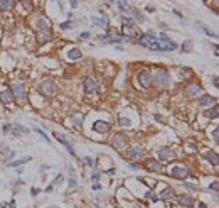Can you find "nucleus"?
I'll return each mask as SVG.
<instances>
[{"mask_svg": "<svg viewBox=\"0 0 219 208\" xmlns=\"http://www.w3.org/2000/svg\"><path fill=\"white\" fill-rule=\"evenodd\" d=\"M196 25H199V27H201L202 32H204L206 36H209V37H212V39H218V34H216V32H212V31H211L207 25H204L202 22H196Z\"/></svg>", "mask_w": 219, "mask_h": 208, "instance_id": "nucleus-33", "label": "nucleus"}, {"mask_svg": "<svg viewBox=\"0 0 219 208\" xmlns=\"http://www.w3.org/2000/svg\"><path fill=\"white\" fill-rule=\"evenodd\" d=\"M37 92L42 96H46V98H51V96H54L57 93V85L52 80H42L39 83V86H37Z\"/></svg>", "mask_w": 219, "mask_h": 208, "instance_id": "nucleus-7", "label": "nucleus"}, {"mask_svg": "<svg viewBox=\"0 0 219 208\" xmlns=\"http://www.w3.org/2000/svg\"><path fill=\"white\" fill-rule=\"evenodd\" d=\"M100 176H101V173H100V171H94V173L91 174V179L94 181V183H96V181L100 179Z\"/></svg>", "mask_w": 219, "mask_h": 208, "instance_id": "nucleus-45", "label": "nucleus"}, {"mask_svg": "<svg viewBox=\"0 0 219 208\" xmlns=\"http://www.w3.org/2000/svg\"><path fill=\"white\" fill-rule=\"evenodd\" d=\"M214 103H216V98L209 93H201L197 96V107H206V108H209V107H212Z\"/></svg>", "mask_w": 219, "mask_h": 208, "instance_id": "nucleus-18", "label": "nucleus"}, {"mask_svg": "<svg viewBox=\"0 0 219 208\" xmlns=\"http://www.w3.org/2000/svg\"><path fill=\"white\" fill-rule=\"evenodd\" d=\"M137 44L148 49V51H157L159 53V37L155 34H147V32L145 34H140L137 37Z\"/></svg>", "mask_w": 219, "mask_h": 208, "instance_id": "nucleus-4", "label": "nucleus"}, {"mask_svg": "<svg viewBox=\"0 0 219 208\" xmlns=\"http://www.w3.org/2000/svg\"><path fill=\"white\" fill-rule=\"evenodd\" d=\"M90 20H91L94 25H98V27H101V29H105V32L110 29V20H108V15L106 14H103V15H91L90 17Z\"/></svg>", "mask_w": 219, "mask_h": 208, "instance_id": "nucleus-19", "label": "nucleus"}, {"mask_svg": "<svg viewBox=\"0 0 219 208\" xmlns=\"http://www.w3.org/2000/svg\"><path fill=\"white\" fill-rule=\"evenodd\" d=\"M184 186H185V188L187 189H192V191H197V185H190V183H184Z\"/></svg>", "mask_w": 219, "mask_h": 208, "instance_id": "nucleus-44", "label": "nucleus"}, {"mask_svg": "<svg viewBox=\"0 0 219 208\" xmlns=\"http://www.w3.org/2000/svg\"><path fill=\"white\" fill-rule=\"evenodd\" d=\"M68 181H69V186H71V188H76V186H78V181L74 179L73 176H71V178H68Z\"/></svg>", "mask_w": 219, "mask_h": 208, "instance_id": "nucleus-48", "label": "nucleus"}, {"mask_svg": "<svg viewBox=\"0 0 219 208\" xmlns=\"http://www.w3.org/2000/svg\"><path fill=\"white\" fill-rule=\"evenodd\" d=\"M167 174L170 178L177 179V181H187L192 176V171H190L189 166H185L182 163H175V164H172V166L167 168Z\"/></svg>", "mask_w": 219, "mask_h": 208, "instance_id": "nucleus-2", "label": "nucleus"}, {"mask_svg": "<svg viewBox=\"0 0 219 208\" xmlns=\"http://www.w3.org/2000/svg\"><path fill=\"white\" fill-rule=\"evenodd\" d=\"M196 208H207V205H206V203H202V201H201V203H197V207H196Z\"/></svg>", "mask_w": 219, "mask_h": 208, "instance_id": "nucleus-58", "label": "nucleus"}, {"mask_svg": "<svg viewBox=\"0 0 219 208\" xmlns=\"http://www.w3.org/2000/svg\"><path fill=\"white\" fill-rule=\"evenodd\" d=\"M212 85H214V88H218V86H219V78L216 75L212 76Z\"/></svg>", "mask_w": 219, "mask_h": 208, "instance_id": "nucleus-49", "label": "nucleus"}, {"mask_svg": "<svg viewBox=\"0 0 219 208\" xmlns=\"http://www.w3.org/2000/svg\"><path fill=\"white\" fill-rule=\"evenodd\" d=\"M145 149L142 147V146H130V147H125L123 149V157L127 159V161H140V159H143L145 157Z\"/></svg>", "mask_w": 219, "mask_h": 208, "instance_id": "nucleus-6", "label": "nucleus"}, {"mask_svg": "<svg viewBox=\"0 0 219 208\" xmlns=\"http://www.w3.org/2000/svg\"><path fill=\"white\" fill-rule=\"evenodd\" d=\"M105 3H108V5H111V3H115V0H103Z\"/></svg>", "mask_w": 219, "mask_h": 208, "instance_id": "nucleus-60", "label": "nucleus"}, {"mask_svg": "<svg viewBox=\"0 0 219 208\" xmlns=\"http://www.w3.org/2000/svg\"><path fill=\"white\" fill-rule=\"evenodd\" d=\"M10 90H12V93H14V102H17L19 105H25V103L29 102V93H27L25 83L15 81V83H12Z\"/></svg>", "mask_w": 219, "mask_h": 208, "instance_id": "nucleus-3", "label": "nucleus"}, {"mask_svg": "<svg viewBox=\"0 0 219 208\" xmlns=\"http://www.w3.org/2000/svg\"><path fill=\"white\" fill-rule=\"evenodd\" d=\"M15 7V0H0V10L2 12H10Z\"/></svg>", "mask_w": 219, "mask_h": 208, "instance_id": "nucleus-31", "label": "nucleus"}, {"mask_svg": "<svg viewBox=\"0 0 219 208\" xmlns=\"http://www.w3.org/2000/svg\"><path fill=\"white\" fill-rule=\"evenodd\" d=\"M52 189H54V185H49V186H47V188H46V193H51V191H52Z\"/></svg>", "mask_w": 219, "mask_h": 208, "instance_id": "nucleus-55", "label": "nucleus"}, {"mask_svg": "<svg viewBox=\"0 0 219 208\" xmlns=\"http://www.w3.org/2000/svg\"><path fill=\"white\" fill-rule=\"evenodd\" d=\"M83 163H84V166H90V168H94V166H96V164H94V159L90 157V156L83 157Z\"/></svg>", "mask_w": 219, "mask_h": 208, "instance_id": "nucleus-37", "label": "nucleus"}, {"mask_svg": "<svg viewBox=\"0 0 219 208\" xmlns=\"http://www.w3.org/2000/svg\"><path fill=\"white\" fill-rule=\"evenodd\" d=\"M66 58H68L69 61H81V59H83V53H81L79 47H71V49L66 53Z\"/></svg>", "mask_w": 219, "mask_h": 208, "instance_id": "nucleus-25", "label": "nucleus"}, {"mask_svg": "<svg viewBox=\"0 0 219 208\" xmlns=\"http://www.w3.org/2000/svg\"><path fill=\"white\" fill-rule=\"evenodd\" d=\"M103 188V186H101V185H98V183H96V185H93V189H94V191H98V189H101Z\"/></svg>", "mask_w": 219, "mask_h": 208, "instance_id": "nucleus-54", "label": "nucleus"}, {"mask_svg": "<svg viewBox=\"0 0 219 208\" xmlns=\"http://www.w3.org/2000/svg\"><path fill=\"white\" fill-rule=\"evenodd\" d=\"M116 122H118L120 127H127V129L133 127V120H131L130 117H125V115H121V114L116 117Z\"/></svg>", "mask_w": 219, "mask_h": 208, "instance_id": "nucleus-29", "label": "nucleus"}, {"mask_svg": "<svg viewBox=\"0 0 219 208\" xmlns=\"http://www.w3.org/2000/svg\"><path fill=\"white\" fill-rule=\"evenodd\" d=\"M69 5H71L73 9H76V7L79 5V0H69Z\"/></svg>", "mask_w": 219, "mask_h": 208, "instance_id": "nucleus-50", "label": "nucleus"}, {"mask_svg": "<svg viewBox=\"0 0 219 208\" xmlns=\"http://www.w3.org/2000/svg\"><path fill=\"white\" fill-rule=\"evenodd\" d=\"M62 181H64V176H62V174H57V176H56V179H54V183H52V185H54V186H57V185H61Z\"/></svg>", "mask_w": 219, "mask_h": 208, "instance_id": "nucleus-42", "label": "nucleus"}, {"mask_svg": "<svg viewBox=\"0 0 219 208\" xmlns=\"http://www.w3.org/2000/svg\"><path fill=\"white\" fill-rule=\"evenodd\" d=\"M130 15H131V19L135 20L137 24H143V22H147V17L143 15V12H142L140 9H133V7H131Z\"/></svg>", "mask_w": 219, "mask_h": 208, "instance_id": "nucleus-24", "label": "nucleus"}, {"mask_svg": "<svg viewBox=\"0 0 219 208\" xmlns=\"http://www.w3.org/2000/svg\"><path fill=\"white\" fill-rule=\"evenodd\" d=\"M83 90H84V95L100 93V81L94 76H86L83 80Z\"/></svg>", "mask_w": 219, "mask_h": 208, "instance_id": "nucleus-9", "label": "nucleus"}, {"mask_svg": "<svg viewBox=\"0 0 219 208\" xmlns=\"http://www.w3.org/2000/svg\"><path fill=\"white\" fill-rule=\"evenodd\" d=\"M116 7H118V10H120L121 14H125V15H130L131 5H130V2H128V0H116Z\"/></svg>", "mask_w": 219, "mask_h": 208, "instance_id": "nucleus-27", "label": "nucleus"}, {"mask_svg": "<svg viewBox=\"0 0 219 208\" xmlns=\"http://www.w3.org/2000/svg\"><path fill=\"white\" fill-rule=\"evenodd\" d=\"M142 168H145V169L150 171V173H162V171H164V164H162L157 157H148V159H145V163H143Z\"/></svg>", "mask_w": 219, "mask_h": 208, "instance_id": "nucleus-12", "label": "nucleus"}, {"mask_svg": "<svg viewBox=\"0 0 219 208\" xmlns=\"http://www.w3.org/2000/svg\"><path fill=\"white\" fill-rule=\"evenodd\" d=\"M172 14H174L177 19H181L182 22H185V19H184V14L181 12V10H177V9H172Z\"/></svg>", "mask_w": 219, "mask_h": 208, "instance_id": "nucleus-38", "label": "nucleus"}, {"mask_svg": "<svg viewBox=\"0 0 219 208\" xmlns=\"http://www.w3.org/2000/svg\"><path fill=\"white\" fill-rule=\"evenodd\" d=\"M137 83H138V88H142V90H150L152 88V71L148 70V68H143V70H140L138 71V75H137Z\"/></svg>", "mask_w": 219, "mask_h": 208, "instance_id": "nucleus-8", "label": "nucleus"}, {"mask_svg": "<svg viewBox=\"0 0 219 208\" xmlns=\"http://www.w3.org/2000/svg\"><path fill=\"white\" fill-rule=\"evenodd\" d=\"M51 169V166H47V164H44V166H40V171H47Z\"/></svg>", "mask_w": 219, "mask_h": 208, "instance_id": "nucleus-57", "label": "nucleus"}, {"mask_svg": "<svg viewBox=\"0 0 219 208\" xmlns=\"http://www.w3.org/2000/svg\"><path fill=\"white\" fill-rule=\"evenodd\" d=\"M10 132L14 134L15 137H20L22 134H29V129H27V127H24L22 124H12V129H10Z\"/></svg>", "mask_w": 219, "mask_h": 208, "instance_id": "nucleus-28", "label": "nucleus"}, {"mask_svg": "<svg viewBox=\"0 0 219 208\" xmlns=\"http://www.w3.org/2000/svg\"><path fill=\"white\" fill-rule=\"evenodd\" d=\"M14 157H15V152H14V151H10V154H9V159H10V161H12V159H14Z\"/></svg>", "mask_w": 219, "mask_h": 208, "instance_id": "nucleus-59", "label": "nucleus"}, {"mask_svg": "<svg viewBox=\"0 0 219 208\" xmlns=\"http://www.w3.org/2000/svg\"><path fill=\"white\" fill-rule=\"evenodd\" d=\"M174 191H175V189L172 188V186H167V185H165L164 189L159 193V200H165V201H169L170 198H174Z\"/></svg>", "mask_w": 219, "mask_h": 208, "instance_id": "nucleus-26", "label": "nucleus"}, {"mask_svg": "<svg viewBox=\"0 0 219 208\" xmlns=\"http://www.w3.org/2000/svg\"><path fill=\"white\" fill-rule=\"evenodd\" d=\"M209 191H212V193H218V179H214V181L209 185Z\"/></svg>", "mask_w": 219, "mask_h": 208, "instance_id": "nucleus-41", "label": "nucleus"}, {"mask_svg": "<svg viewBox=\"0 0 219 208\" xmlns=\"http://www.w3.org/2000/svg\"><path fill=\"white\" fill-rule=\"evenodd\" d=\"M7 207H9V208H17V207H15V201H14V200H10V203H7Z\"/></svg>", "mask_w": 219, "mask_h": 208, "instance_id": "nucleus-53", "label": "nucleus"}, {"mask_svg": "<svg viewBox=\"0 0 219 208\" xmlns=\"http://www.w3.org/2000/svg\"><path fill=\"white\" fill-rule=\"evenodd\" d=\"M160 27H162L164 31H169V25H167V24H164V22H160Z\"/></svg>", "mask_w": 219, "mask_h": 208, "instance_id": "nucleus-56", "label": "nucleus"}, {"mask_svg": "<svg viewBox=\"0 0 219 208\" xmlns=\"http://www.w3.org/2000/svg\"><path fill=\"white\" fill-rule=\"evenodd\" d=\"M128 168H130V169H142V166H140V164H138V163H137V161H133V163H130V164H128Z\"/></svg>", "mask_w": 219, "mask_h": 208, "instance_id": "nucleus-43", "label": "nucleus"}, {"mask_svg": "<svg viewBox=\"0 0 219 208\" xmlns=\"http://www.w3.org/2000/svg\"><path fill=\"white\" fill-rule=\"evenodd\" d=\"M170 73L165 68H155V71L152 73V86H155L157 90H167L170 88Z\"/></svg>", "mask_w": 219, "mask_h": 208, "instance_id": "nucleus-1", "label": "nucleus"}, {"mask_svg": "<svg viewBox=\"0 0 219 208\" xmlns=\"http://www.w3.org/2000/svg\"><path fill=\"white\" fill-rule=\"evenodd\" d=\"M94 208H101V207H100V205H94Z\"/></svg>", "mask_w": 219, "mask_h": 208, "instance_id": "nucleus-62", "label": "nucleus"}, {"mask_svg": "<svg viewBox=\"0 0 219 208\" xmlns=\"http://www.w3.org/2000/svg\"><path fill=\"white\" fill-rule=\"evenodd\" d=\"M111 146L115 149H118V151H123L128 146V137H125L123 134H115L111 137Z\"/></svg>", "mask_w": 219, "mask_h": 208, "instance_id": "nucleus-15", "label": "nucleus"}, {"mask_svg": "<svg viewBox=\"0 0 219 208\" xmlns=\"http://www.w3.org/2000/svg\"><path fill=\"white\" fill-rule=\"evenodd\" d=\"M211 135H212V140H214V144L218 146V142H219V139H218V135H219L218 127H214V129H212V134H211Z\"/></svg>", "mask_w": 219, "mask_h": 208, "instance_id": "nucleus-39", "label": "nucleus"}, {"mask_svg": "<svg viewBox=\"0 0 219 208\" xmlns=\"http://www.w3.org/2000/svg\"><path fill=\"white\" fill-rule=\"evenodd\" d=\"M31 161H32V157H31V156H25V157H22V159L10 161L7 166H9V168H19V166H22V164H25V163H31Z\"/></svg>", "mask_w": 219, "mask_h": 208, "instance_id": "nucleus-32", "label": "nucleus"}, {"mask_svg": "<svg viewBox=\"0 0 219 208\" xmlns=\"http://www.w3.org/2000/svg\"><path fill=\"white\" fill-rule=\"evenodd\" d=\"M83 122H84V115L81 114V112H78V114H74L73 115V127L74 129H81L83 127Z\"/></svg>", "mask_w": 219, "mask_h": 208, "instance_id": "nucleus-30", "label": "nucleus"}, {"mask_svg": "<svg viewBox=\"0 0 219 208\" xmlns=\"http://www.w3.org/2000/svg\"><path fill=\"white\" fill-rule=\"evenodd\" d=\"M192 47H194V44H192V41H190V39H185V41L182 42V46H181L182 53H190V51H192Z\"/></svg>", "mask_w": 219, "mask_h": 208, "instance_id": "nucleus-35", "label": "nucleus"}, {"mask_svg": "<svg viewBox=\"0 0 219 208\" xmlns=\"http://www.w3.org/2000/svg\"><path fill=\"white\" fill-rule=\"evenodd\" d=\"M73 27H74L73 20H66V22H61V24H59V29H61V31H69V29H73Z\"/></svg>", "mask_w": 219, "mask_h": 208, "instance_id": "nucleus-36", "label": "nucleus"}, {"mask_svg": "<svg viewBox=\"0 0 219 208\" xmlns=\"http://www.w3.org/2000/svg\"><path fill=\"white\" fill-rule=\"evenodd\" d=\"M202 156H204V157H206V159H207V161H209V163H211L214 168L219 164L218 151H214V149H204V151H202Z\"/></svg>", "mask_w": 219, "mask_h": 208, "instance_id": "nucleus-21", "label": "nucleus"}, {"mask_svg": "<svg viewBox=\"0 0 219 208\" xmlns=\"http://www.w3.org/2000/svg\"><path fill=\"white\" fill-rule=\"evenodd\" d=\"M79 37H81V39H90V37H91V32H90V31H84V32H81V34H79Z\"/></svg>", "mask_w": 219, "mask_h": 208, "instance_id": "nucleus-47", "label": "nucleus"}, {"mask_svg": "<svg viewBox=\"0 0 219 208\" xmlns=\"http://www.w3.org/2000/svg\"><path fill=\"white\" fill-rule=\"evenodd\" d=\"M177 205L182 208H192L196 205V200H194V196L192 195H187V193H184L181 195L179 198H177Z\"/></svg>", "mask_w": 219, "mask_h": 208, "instance_id": "nucleus-20", "label": "nucleus"}, {"mask_svg": "<svg viewBox=\"0 0 219 208\" xmlns=\"http://www.w3.org/2000/svg\"><path fill=\"white\" fill-rule=\"evenodd\" d=\"M202 93V86L199 83H189L185 88H184V95L187 98H197Z\"/></svg>", "mask_w": 219, "mask_h": 208, "instance_id": "nucleus-14", "label": "nucleus"}, {"mask_svg": "<svg viewBox=\"0 0 219 208\" xmlns=\"http://www.w3.org/2000/svg\"><path fill=\"white\" fill-rule=\"evenodd\" d=\"M0 102H2L5 107H9V105L14 103V93H12L10 88H5V90L0 92Z\"/></svg>", "mask_w": 219, "mask_h": 208, "instance_id": "nucleus-22", "label": "nucleus"}, {"mask_svg": "<svg viewBox=\"0 0 219 208\" xmlns=\"http://www.w3.org/2000/svg\"><path fill=\"white\" fill-rule=\"evenodd\" d=\"M91 130L96 134H100V135H105V134H108L111 130V122L110 120H101V118H98V120H94L91 125Z\"/></svg>", "mask_w": 219, "mask_h": 208, "instance_id": "nucleus-11", "label": "nucleus"}, {"mask_svg": "<svg viewBox=\"0 0 219 208\" xmlns=\"http://www.w3.org/2000/svg\"><path fill=\"white\" fill-rule=\"evenodd\" d=\"M32 27H34V31H36V32H39V31H46V29H51V20L47 19V17L39 15V17L34 19Z\"/></svg>", "mask_w": 219, "mask_h": 208, "instance_id": "nucleus-17", "label": "nucleus"}, {"mask_svg": "<svg viewBox=\"0 0 219 208\" xmlns=\"http://www.w3.org/2000/svg\"><path fill=\"white\" fill-rule=\"evenodd\" d=\"M179 49V44L170 39L165 32H160L159 34V53H170V51H175Z\"/></svg>", "mask_w": 219, "mask_h": 208, "instance_id": "nucleus-5", "label": "nucleus"}, {"mask_svg": "<svg viewBox=\"0 0 219 208\" xmlns=\"http://www.w3.org/2000/svg\"><path fill=\"white\" fill-rule=\"evenodd\" d=\"M145 9H147V12H155V10H157V9H155L153 5H147Z\"/></svg>", "mask_w": 219, "mask_h": 208, "instance_id": "nucleus-52", "label": "nucleus"}, {"mask_svg": "<svg viewBox=\"0 0 219 208\" xmlns=\"http://www.w3.org/2000/svg\"><path fill=\"white\" fill-rule=\"evenodd\" d=\"M39 193H40V189L37 188V186H32V188H31V196H37Z\"/></svg>", "mask_w": 219, "mask_h": 208, "instance_id": "nucleus-46", "label": "nucleus"}, {"mask_svg": "<svg viewBox=\"0 0 219 208\" xmlns=\"http://www.w3.org/2000/svg\"><path fill=\"white\" fill-rule=\"evenodd\" d=\"M2 208H7V203H2Z\"/></svg>", "mask_w": 219, "mask_h": 208, "instance_id": "nucleus-61", "label": "nucleus"}, {"mask_svg": "<svg viewBox=\"0 0 219 208\" xmlns=\"http://www.w3.org/2000/svg\"><path fill=\"white\" fill-rule=\"evenodd\" d=\"M36 37H37V42H39V44H47V42L52 41V32H51V29L39 31L36 34Z\"/></svg>", "mask_w": 219, "mask_h": 208, "instance_id": "nucleus-23", "label": "nucleus"}, {"mask_svg": "<svg viewBox=\"0 0 219 208\" xmlns=\"http://www.w3.org/2000/svg\"><path fill=\"white\" fill-rule=\"evenodd\" d=\"M52 135L57 139V142H59V144H62V146L68 149V152H69L73 157H76V151H74L73 142H71V140H68V137H66V135H62V134H59V132H52Z\"/></svg>", "mask_w": 219, "mask_h": 208, "instance_id": "nucleus-16", "label": "nucleus"}, {"mask_svg": "<svg viewBox=\"0 0 219 208\" xmlns=\"http://www.w3.org/2000/svg\"><path fill=\"white\" fill-rule=\"evenodd\" d=\"M207 118H212V120H216V118H218V115H219V108H218V105H216V103H214V105H212V108H211V107H209V110H207Z\"/></svg>", "mask_w": 219, "mask_h": 208, "instance_id": "nucleus-34", "label": "nucleus"}, {"mask_svg": "<svg viewBox=\"0 0 219 208\" xmlns=\"http://www.w3.org/2000/svg\"><path fill=\"white\" fill-rule=\"evenodd\" d=\"M10 129H12V124H5V125H3V132L5 134L10 132Z\"/></svg>", "mask_w": 219, "mask_h": 208, "instance_id": "nucleus-51", "label": "nucleus"}, {"mask_svg": "<svg viewBox=\"0 0 219 208\" xmlns=\"http://www.w3.org/2000/svg\"><path fill=\"white\" fill-rule=\"evenodd\" d=\"M34 132H36V134H39V135H40V137H42V139H44V140H46V142H51V139H49V137H47V135H46V134L42 132V130H40V129H34Z\"/></svg>", "mask_w": 219, "mask_h": 208, "instance_id": "nucleus-40", "label": "nucleus"}, {"mask_svg": "<svg viewBox=\"0 0 219 208\" xmlns=\"http://www.w3.org/2000/svg\"><path fill=\"white\" fill-rule=\"evenodd\" d=\"M175 157H177V154L172 151L170 147H160V149H157V159L160 163H170Z\"/></svg>", "mask_w": 219, "mask_h": 208, "instance_id": "nucleus-13", "label": "nucleus"}, {"mask_svg": "<svg viewBox=\"0 0 219 208\" xmlns=\"http://www.w3.org/2000/svg\"><path fill=\"white\" fill-rule=\"evenodd\" d=\"M121 36L127 39V41L137 39L140 36V32H138V29H137V24H135V22H131V24H123V25H121Z\"/></svg>", "mask_w": 219, "mask_h": 208, "instance_id": "nucleus-10", "label": "nucleus"}]
</instances>
